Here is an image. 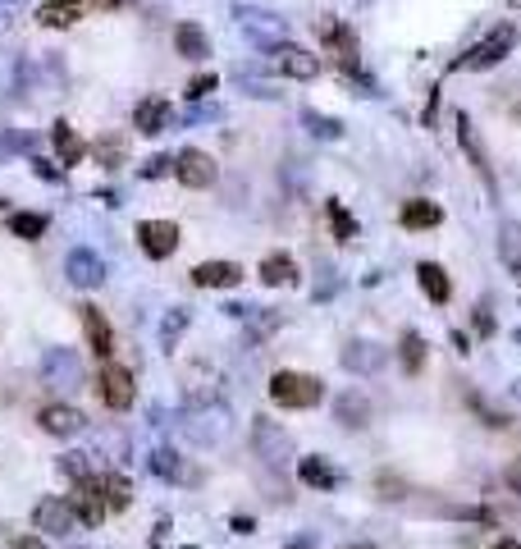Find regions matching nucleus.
<instances>
[{
    "label": "nucleus",
    "instance_id": "c85d7f7f",
    "mask_svg": "<svg viewBox=\"0 0 521 549\" xmlns=\"http://www.w3.org/2000/svg\"><path fill=\"white\" fill-rule=\"evenodd\" d=\"M398 358H403V371H407V376H416V371L425 367V339H421L416 330H407V334H403Z\"/></svg>",
    "mask_w": 521,
    "mask_h": 549
},
{
    "label": "nucleus",
    "instance_id": "423d86ee",
    "mask_svg": "<svg viewBox=\"0 0 521 549\" xmlns=\"http://www.w3.org/2000/svg\"><path fill=\"white\" fill-rule=\"evenodd\" d=\"M137 243H142V252L152 261H165L179 247V225L174 220H142L137 225Z\"/></svg>",
    "mask_w": 521,
    "mask_h": 549
},
{
    "label": "nucleus",
    "instance_id": "0eeeda50",
    "mask_svg": "<svg viewBox=\"0 0 521 549\" xmlns=\"http://www.w3.org/2000/svg\"><path fill=\"white\" fill-rule=\"evenodd\" d=\"M215 174H219L215 161H210L206 152H197V147H188V152L174 156V179H179L183 188H210Z\"/></svg>",
    "mask_w": 521,
    "mask_h": 549
},
{
    "label": "nucleus",
    "instance_id": "4c0bfd02",
    "mask_svg": "<svg viewBox=\"0 0 521 549\" xmlns=\"http://www.w3.org/2000/svg\"><path fill=\"white\" fill-rule=\"evenodd\" d=\"M165 170H174V161H170V156H152V161L142 165V179H156V174H165Z\"/></svg>",
    "mask_w": 521,
    "mask_h": 549
},
{
    "label": "nucleus",
    "instance_id": "ddd939ff",
    "mask_svg": "<svg viewBox=\"0 0 521 549\" xmlns=\"http://www.w3.org/2000/svg\"><path fill=\"white\" fill-rule=\"evenodd\" d=\"M33 522H37V531H51V535H73V526H79L69 499H42L33 508Z\"/></svg>",
    "mask_w": 521,
    "mask_h": 549
},
{
    "label": "nucleus",
    "instance_id": "72a5a7b5",
    "mask_svg": "<svg viewBox=\"0 0 521 549\" xmlns=\"http://www.w3.org/2000/svg\"><path fill=\"white\" fill-rule=\"evenodd\" d=\"M302 119H307V128H312L316 137H339V133H343V124L330 119V115H321V110H302Z\"/></svg>",
    "mask_w": 521,
    "mask_h": 549
},
{
    "label": "nucleus",
    "instance_id": "f03ea898",
    "mask_svg": "<svg viewBox=\"0 0 521 549\" xmlns=\"http://www.w3.org/2000/svg\"><path fill=\"white\" fill-rule=\"evenodd\" d=\"M512 46H516V28H512V23H498L485 42H476V46H471L467 55H458L449 69H489V64H498Z\"/></svg>",
    "mask_w": 521,
    "mask_h": 549
},
{
    "label": "nucleus",
    "instance_id": "bb28decb",
    "mask_svg": "<svg viewBox=\"0 0 521 549\" xmlns=\"http://www.w3.org/2000/svg\"><path fill=\"white\" fill-rule=\"evenodd\" d=\"M334 412H339V422H343V426H352V431L370 422V403H366V398H361L357 389H348V394H343V398L334 403Z\"/></svg>",
    "mask_w": 521,
    "mask_h": 549
},
{
    "label": "nucleus",
    "instance_id": "393cba45",
    "mask_svg": "<svg viewBox=\"0 0 521 549\" xmlns=\"http://www.w3.org/2000/svg\"><path fill=\"white\" fill-rule=\"evenodd\" d=\"M174 46H179L183 60H206L210 55V42H206V33L197 23H179L174 28Z\"/></svg>",
    "mask_w": 521,
    "mask_h": 549
},
{
    "label": "nucleus",
    "instance_id": "9b49d317",
    "mask_svg": "<svg viewBox=\"0 0 521 549\" xmlns=\"http://www.w3.org/2000/svg\"><path fill=\"white\" fill-rule=\"evenodd\" d=\"M69 508H73V517L79 522H88V526H97L110 508H106V499H101V486H97V476H88V480H79L73 486V499H69Z\"/></svg>",
    "mask_w": 521,
    "mask_h": 549
},
{
    "label": "nucleus",
    "instance_id": "58836bf2",
    "mask_svg": "<svg viewBox=\"0 0 521 549\" xmlns=\"http://www.w3.org/2000/svg\"><path fill=\"white\" fill-rule=\"evenodd\" d=\"M14 549H46V540H42V535H19Z\"/></svg>",
    "mask_w": 521,
    "mask_h": 549
},
{
    "label": "nucleus",
    "instance_id": "5701e85b",
    "mask_svg": "<svg viewBox=\"0 0 521 549\" xmlns=\"http://www.w3.org/2000/svg\"><path fill=\"white\" fill-rule=\"evenodd\" d=\"M416 274H421V293H425L430 302H449V298H453V284H449V274H443V265L421 261Z\"/></svg>",
    "mask_w": 521,
    "mask_h": 549
},
{
    "label": "nucleus",
    "instance_id": "a18cd8bd",
    "mask_svg": "<svg viewBox=\"0 0 521 549\" xmlns=\"http://www.w3.org/2000/svg\"><path fill=\"white\" fill-rule=\"evenodd\" d=\"M516 274H521V265H516Z\"/></svg>",
    "mask_w": 521,
    "mask_h": 549
},
{
    "label": "nucleus",
    "instance_id": "c756f323",
    "mask_svg": "<svg viewBox=\"0 0 521 549\" xmlns=\"http://www.w3.org/2000/svg\"><path fill=\"white\" fill-rule=\"evenodd\" d=\"M152 471L165 476V480H192V471L183 467V458H179L174 449H156V453H152Z\"/></svg>",
    "mask_w": 521,
    "mask_h": 549
},
{
    "label": "nucleus",
    "instance_id": "4468645a",
    "mask_svg": "<svg viewBox=\"0 0 521 549\" xmlns=\"http://www.w3.org/2000/svg\"><path fill=\"white\" fill-rule=\"evenodd\" d=\"M238 280H243L238 261H201V265H192V284L197 289H234Z\"/></svg>",
    "mask_w": 521,
    "mask_h": 549
},
{
    "label": "nucleus",
    "instance_id": "f257e3e1",
    "mask_svg": "<svg viewBox=\"0 0 521 549\" xmlns=\"http://www.w3.org/2000/svg\"><path fill=\"white\" fill-rule=\"evenodd\" d=\"M270 398L279 407H316L325 398V385L302 371H279V376H270Z\"/></svg>",
    "mask_w": 521,
    "mask_h": 549
},
{
    "label": "nucleus",
    "instance_id": "a878e982",
    "mask_svg": "<svg viewBox=\"0 0 521 549\" xmlns=\"http://www.w3.org/2000/svg\"><path fill=\"white\" fill-rule=\"evenodd\" d=\"M261 280H265V284H293V280H297V261H293L288 252H270V256L261 261Z\"/></svg>",
    "mask_w": 521,
    "mask_h": 549
},
{
    "label": "nucleus",
    "instance_id": "6e6552de",
    "mask_svg": "<svg viewBox=\"0 0 521 549\" xmlns=\"http://www.w3.org/2000/svg\"><path fill=\"white\" fill-rule=\"evenodd\" d=\"M252 444H256V453H261L270 467H284V462L293 458V440H288L274 422H265V417H256V426H252Z\"/></svg>",
    "mask_w": 521,
    "mask_h": 549
},
{
    "label": "nucleus",
    "instance_id": "37998d69",
    "mask_svg": "<svg viewBox=\"0 0 521 549\" xmlns=\"http://www.w3.org/2000/svg\"><path fill=\"white\" fill-rule=\"evenodd\" d=\"M97 5H110L115 10V5H124V0H97Z\"/></svg>",
    "mask_w": 521,
    "mask_h": 549
},
{
    "label": "nucleus",
    "instance_id": "1a4fd4ad",
    "mask_svg": "<svg viewBox=\"0 0 521 549\" xmlns=\"http://www.w3.org/2000/svg\"><path fill=\"white\" fill-rule=\"evenodd\" d=\"M274 69H279V74L284 79H316L321 74V55H312V51H302V46H274Z\"/></svg>",
    "mask_w": 521,
    "mask_h": 549
},
{
    "label": "nucleus",
    "instance_id": "c9c22d12",
    "mask_svg": "<svg viewBox=\"0 0 521 549\" xmlns=\"http://www.w3.org/2000/svg\"><path fill=\"white\" fill-rule=\"evenodd\" d=\"M92 152H97V156H101V161H106L110 170H115L119 161H124V143H115V137H106V143H97Z\"/></svg>",
    "mask_w": 521,
    "mask_h": 549
},
{
    "label": "nucleus",
    "instance_id": "2f4dec72",
    "mask_svg": "<svg viewBox=\"0 0 521 549\" xmlns=\"http://www.w3.org/2000/svg\"><path fill=\"white\" fill-rule=\"evenodd\" d=\"M183 330H188V312H183V307L165 312V321H161V349H165V353H174V343H179Z\"/></svg>",
    "mask_w": 521,
    "mask_h": 549
},
{
    "label": "nucleus",
    "instance_id": "473e14b6",
    "mask_svg": "<svg viewBox=\"0 0 521 549\" xmlns=\"http://www.w3.org/2000/svg\"><path fill=\"white\" fill-rule=\"evenodd\" d=\"M325 211H330V225H334V238H339V243H352V238H357V220H352V216L343 211V201H330V206H325Z\"/></svg>",
    "mask_w": 521,
    "mask_h": 549
},
{
    "label": "nucleus",
    "instance_id": "aec40b11",
    "mask_svg": "<svg viewBox=\"0 0 521 549\" xmlns=\"http://www.w3.org/2000/svg\"><path fill=\"white\" fill-rule=\"evenodd\" d=\"M343 367L357 371V376H370L385 367V349H376V343H348L343 349Z\"/></svg>",
    "mask_w": 521,
    "mask_h": 549
},
{
    "label": "nucleus",
    "instance_id": "9d476101",
    "mask_svg": "<svg viewBox=\"0 0 521 549\" xmlns=\"http://www.w3.org/2000/svg\"><path fill=\"white\" fill-rule=\"evenodd\" d=\"M37 422H42V431L46 435H79L83 426H88V417H83V412L79 407H69V403H46L42 412H37Z\"/></svg>",
    "mask_w": 521,
    "mask_h": 549
},
{
    "label": "nucleus",
    "instance_id": "412c9836",
    "mask_svg": "<svg viewBox=\"0 0 521 549\" xmlns=\"http://www.w3.org/2000/svg\"><path fill=\"white\" fill-rule=\"evenodd\" d=\"M165 124H170V106H165L161 97L137 101V110H133V128H137V133H161Z\"/></svg>",
    "mask_w": 521,
    "mask_h": 549
},
{
    "label": "nucleus",
    "instance_id": "f3484780",
    "mask_svg": "<svg viewBox=\"0 0 521 549\" xmlns=\"http://www.w3.org/2000/svg\"><path fill=\"white\" fill-rule=\"evenodd\" d=\"M88 14V0H46V5L37 10V23L46 28H73Z\"/></svg>",
    "mask_w": 521,
    "mask_h": 549
},
{
    "label": "nucleus",
    "instance_id": "c03bdc74",
    "mask_svg": "<svg viewBox=\"0 0 521 549\" xmlns=\"http://www.w3.org/2000/svg\"><path fill=\"white\" fill-rule=\"evenodd\" d=\"M512 5H521V0H512Z\"/></svg>",
    "mask_w": 521,
    "mask_h": 549
},
{
    "label": "nucleus",
    "instance_id": "a19ab883",
    "mask_svg": "<svg viewBox=\"0 0 521 549\" xmlns=\"http://www.w3.org/2000/svg\"><path fill=\"white\" fill-rule=\"evenodd\" d=\"M494 549H521V544H516V540H498Z\"/></svg>",
    "mask_w": 521,
    "mask_h": 549
},
{
    "label": "nucleus",
    "instance_id": "6ab92c4d",
    "mask_svg": "<svg viewBox=\"0 0 521 549\" xmlns=\"http://www.w3.org/2000/svg\"><path fill=\"white\" fill-rule=\"evenodd\" d=\"M51 143H55V156H60V165H79L83 156H88V143L79 133H73L64 119L60 124H51Z\"/></svg>",
    "mask_w": 521,
    "mask_h": 549
},
{
    "label": "nucleus",
    "instance_id": "79ce46f5",
    "mask_svg": "<svg viewBox=\"0 0 521 549\" xmlns=\"http://www.w3.org/2000/svg\"><path fill=\"white\" fill-rule=\"evenodd\" d=\"M288 549H312V540H293Z\"/></svg>",
    "mask_w": 521,
    "mask_h": 549
},
{
    "label": "nucleus",
    "instance_id": "7c9ffc66",
    "mask_svg": "<svg viewBox=\"0 0 521 549\" xmlns=\"http://www.w3.org/2000/svg\"><path fill=\"white\" fill-rule=\"evenodd\" d=\"M46 225H51V220L37 216V211H14V216H10V234H14V238H42Z\"/></svg>",
    "mask_w": 521,
    "mask_h": 549
},
{
    "label": "nucleus",
    "instance_id": "4be33fe9",
    "mask_svg": "<svg viewBox=\"0 0 521 549\" xmlns=\"http://www.w3.org/2000/svg\"><path fill=\"white\" fill-rule=\"evenodd\" d=\"M398 220H403V229H434L443 220V211H439L434 201H425V197H412L403 211H398Z\"/></svg>",
    "mask_w": 521,
    "mask_h": 549
},
{
    "label": "nucleus",
    "instance_id": "a211bd4d",
    "mask_svg": "<svg viewBox=\"0 0 521 549\" xmlns=\"http://www.w3.org/2000/svg\"><path fill=\"white\" fill-rule=\"evenodd\" d=\"M83 330H88V343H92L97 358L115 353V334H110V321L101 316V307H83Z\"/></svg>",
    "mask_w": 521,
    "mask_h": 549
},
{
    "label": "nucleus",
    "instance_id": "dca6fc26",
    "mask_svg": "<svg viewBox=\"0 0 521 549\" xmlns=\"http://www.w3.org/2000/svg\"><path fill=\"white\" fill-rule=\"evenodd\" d=\"M458 143H462V152L471 156V165H476V174L494 188V165H489V156H485V143H480V133H476V124L462 115L458 119Z\"/></svg>",
    "mask_w": 521,
    "mask_h": 549
},
{
    "label": "nucleus",
    "instance_id": "b1692460",
    "mask_svg": "<svg viewBox=\"0 0 521 549\" xmlns=\"http://www.w3.org/2000/svg\"><path fill=\"white\" fill-rule=\"evenodd\" d=\"M97 486H101V499H106V508H110V513H119V508H128V504H133V486H128V476L106 471V476L97 480Z\"/></svg>",
    "mask_w": 521,
    "mask_h": 549
},
{
    "label": "nucleus",
    "instance_id": "7ed1b4c3",
    "mask_svg": "<svg viewBox=\"0 0 521 549\" xmlns=\"http://www.w3.org/2000/svg\"><path fill=\"white\" fill-rule=\"evenodd\" d=\"M188 435H192L197 444H206V449L219 444V440L229 435V407H225V403H201L192 417H188Z\"/></svg>",
    "mask_w": 521,
    "mask_h": 549
},
{
    "label": "nucleus",
    "instance_id": "cd10ccee",
    "mask_svg": "<svg viewBox=\"0 0 521 549\" xmlns=\"http://www.w3.org/2000/svg\"><path fill=\"white\" fill-rule=\"evenodd\" d=\"M297 476H302L307 486H316V490H334V486H339V471H334L325 458H302V467H297Z\"/></svg>",
    "mask_w": 521,
    "mask_h": 549
},
{
    "label": "nucleus",
    "instance_id": "e433bc0d",
    "mask_svg": "<svg viewBox=\"0 0 521 549\" xmlns=\"http://www.w3.org/2000/svg\"><path fill=\"white\" fill-rule=\"evenodd\" d=\"M215 92V74H197L192 83H188V101H201V97H210Z\"/></svg>",
    "mask_w": 521,
    "mask_h": 549
},
{
    "label": "nucleus",
    "instance_id": "2eb2a0df",
    "mask_svg": "<svg viewBox=\"0 0 521 549\" xmlns=\"http://www.w3.org/2000/svg\"><path fill=\"white\" fill-rule=\"evenodd\" d=\"M133 371H124V367H106L101 371V398H106V407H115V412H124V407H133Z\"/></svg>",
    "mask_w": 521,
    "mask_h": 549
},
{
    "label": "nucleus",
    "instance_id": "ea45409f",
    "mask_svg": "<svg viewBox=\"0 0 521 549\" xmlns=\"http://www.w3.org/2000/svg\"><path fill=\"white\" fill-rule=\"evenodd\" d=\"M33 165H37V174H42V179H60V170H51L46 161H33Z\"/></svg>",
    "mask_w": 521,
    "mask_h": 549
},
{
    "label": "nucleus",
    "instance_id": "20e7f679",
    "mask_svg": "<svg viewBox=\"0 0 521 549\" xmlns=\"http://www.w3.org/2000/svg\"><path fill=\"white\" fill-rule=\"evenodd\" d=\"M42 376H46V385H55V389H79V385H83V358L73 353V349H46Z\"/></svg>",
    "mask_w": 521,
    "mask_h": 549
},
{
    "label": "nucleus",
    "instance_id": "39448f33",
    "mask_svg": "<svg viewBox=\"0 0 521 549\" xmlns=\"http://www.w3.org/2000/svg\"><path fill=\"white\" fill-rule=\"evenodd\" d=\"M64 274H69V284H79V289H101L106 284V261L92 247H73L69 261H64Z\"/></svg>",
    "mask_w": 521,
    "mask_h": 549
},
{
    "label": "nucleus",
    "instance_id": "f704fd0d",
    "mask_svg": "<svg viewBox=\"0 0 521 549\" xmlns=\"http://www.w3.org/2000/svg\"><path fill=\"white\" fill-rule=\"evenodd\" d=\"M60 471H69L73 480H88V476H92V458H88V453H64V458H60Z\"/></svg>",
    "mask_w": 521,
    "mask_h": 549
},
{
    "label": "nucleus",
    "instance_id": "f8f14e48",
    "mask_svg": "<svg viewBox=\"0 0 521 549\" xmlns=\"http://www.w3.org/2000/svg\"><path fill=\"white\" fill-rule=\"evenodd\" d=\"M234 19L243 23V33H252L256 42H279L284 37V19L261 10V5H234Z\"/></svg>",
    "mask_w": 521,
    "mask_h": 549
}]
</instances>
